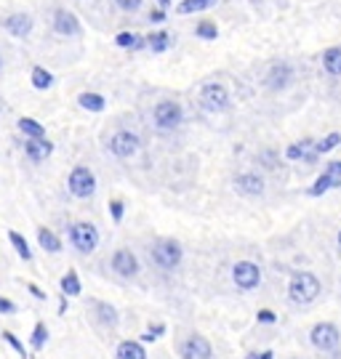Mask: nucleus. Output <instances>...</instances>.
Wrapping results in <instances>:
<instances>
[{
    "label": "nucleus",
    "mask_w": 341,
    "mask_h": 359,
    "mask_svg": "<svg viewBox=\"0 0 341 359\" xmlns=\"http://www.w3.org/2000/svg\"><path fill=\"white\" fill-rule=\"evenodd\" d=\"M320 290H322V285H320V280L312 271H294L291 274V282H288V298H291V304L307 306V304H312L318 298Z\"/></svg>",
    "instance_id": "nucleus-1"
},
{
    "label": "nucleus",
    "mask_w": 341,
    "mask_h": 359,
    "mask_svg": "<svg viewBox=\"0 0 341 359\" xmlns=\"http://www.w3.org/2000/svg\"><path fill=\"white\" fill-rule=\"evenodd\" d=\"M150 258H152V264L163 271H174L179 269V264H182L184 258V247L176 243V240H171V237H163V240H155L152 247H150Z\"/></svg>",
    "instance_id": "nucleus-2"
},
{
    "label": "nucleus",
    "mask_w": 341,
    "mask_h": 359,
    "mask_svg": "<svg viewBox=\"0 0 341 359\" xmlns=\"http://www.w3.org/2000/svg\"><path fill=\"white\" fill-rule=\"evenodd\" d=\"M67 189L69 195L78 197V200H91L96 195V176H93L91 168H86V165L72 168V173L67 179Z\"/></svg>",
    "instance_id": "nucleus-3"
},
{
    "label": "nucleus",
    "mask_w": 341,
    "mask_h": 359,
    "mask_svg": "<svg viewBox=\"0 0 341 359\" xmlns=\"http://www.w3.org/2000/svg\"><path fill=\"white\" fill-rule=\"evenodd\" d=\"M69 245L75 247L78 253L89 256L99 247V232L96 226L89 224V221H78V224L69 226Z\"/></svg>",
    "instance_id": "nucleus-4"
},
{
    "label": "nucleus",
    "mask_w": 341,
    "mask_h": 359,
    "mask_svg": "<svg viewBox=\"0 0 341 359\" xmlns=\"http://www.w3.org/2000/svg\"><path fill=\"white\" fill-rule=\"evenodd\" d=\"M184 120V110L179 101H160L158 107L152 110V123L158 131H176Z\"/></svg>",
    "instance_id": "nucleus-5"
},
{
    "label": "nucleus",
    "mask_w": 341,
    "mask_h": 359,
    "mask_svg": "<svg viewBox=\"0 0 341 359\" xmlns=\"http://www.w3.org/2000/svg\"><path fill=\"white\" fill-rule=\"evenodd\" d=\"M309 341L318 351H336L341 343V333L333 322H318L309 333Z\"/></svg>",
    "instance_id": "nucleus-6"
},
{
    "label": "nucleus",
    "mask_w": 341,
    "mask_h": 359,
    "mask_svg": "<svg viewBox=\"0 0 341 359\" xmlns=\"http://www.w3.org/2000/svg\"><path fill=\"white\" fill-rule=\"evenodd\" d=\"M107 149H110L117 160H131L137 158L139 149H141V138H139L137 134H131V131H117V134L110 138Z\"/></svg>",
    "instance_id": "nucleus-7"
},
{
    "label": "nucleus",
    "mask_w": 341,
    "mask_h": 359,
    "mask_svg": "<svg viewBox=\"0 0 341 359\" xmlns=\"http://www.w3.org/2000/svg\"><path fill=\"white\" fill-rule=\"evenodd\" d=\"M179 357L182 359H213V346L211 341L200 333H192L179 343Z\"/></svg>",
    "instance_id": "nucleus-8"
},
{
    "label": "nucleus",
    "mask_w": 341,
    "mask_h": 359,
    "mask_svg": "<svg viewBox=\"0 0 341 359\" xmlns=\"http://www.w3.org/2000/svg\"><path fill=\"white\" fill-rule=\"evenodd\" d=\"M200 104L208 112H224L229 110V93L222 83H205L200 88Z\"/></svg>",
    "instance_id": "nucleus-9"
},
{
    "label": "nucleus",
    "mask_w": 341,
    "mask_h": 359,
    "mask_svg": "<svg viewBox=\"0 0 341 359\" xmlns=\"http://www.w3.org/2000/svg\"><path fill=\"white\" fill-rule=\"evenodd\" d=\"M232 280H235V285H237L240 290H253V288H259V282H261V269H259L253 261H237V264L232 267Z\"/></svg>",
    "instance_id": "nucleus-10"
},
{
    "label": "nucleus",
    "mask_w": 341,
    "mask_h": 359,
    "mask_svg": "<svg viewBox=\"0 0 341 359\" xmlns=\"http://www.w3.org/2000/svg\"><path fill=\"white\" fill-rule=\"evenodd\" d=\"M232 186H235V192L240 195V197H261L264 195V179L259 176V173H237L235 179H232Z\"/></svg>",
    "instance_id": "nucleus-11"
},
{
    "label": "nucleus",
    "mask_w": 341,
    "mask_h": 359,
    "mask_svg": "<svg viewBox=\"0 0 341 359\" xmlns=\"http://www.w3.org/2000/svg\"><path fill=\"white\" fill-rule=\"evenodd\" d=\"M110 267L117 277H123V280H131V277H137L139 274V258L131 253V250H126V247H120V250H115L113 261H110Z\"/></svg>",
    "instance_id": "nucleus-12"
},
{
    "label": "nucleus",
    "mask_w": 341,
    "mask_h": 359,
    "mask_svg": "<svg viewBox=\"0 0 341 359\" xmlns=\"http://www.w3.org/2000/svg\"><path fill=\"white\" fill-rule=\"evenodd\" d=\"M291 80H294V69L285 62H274L272 67L267 69V75H264V83H267L270 90H285L291 86Z\"/></svg>",
    "instance_id": "nucleus-13"
},
{
    "label": "nucleus",
    "mask_w": 341,
    "mask_h": 359,
    "mask_svg": "<svg viewBox=\"0 0 341 359\" xmlns=\"http://www.w3.org/2000/svg\"><path fill=\"white\" fill-rule=\"evenodd\" d=\"M91 317L93 322H96L99 327H104V330H115L117 322H120L117 309H115L113 304H107V301H91Z\"/></svg>",
    "instance_id": "nucleus-14"
},
{
    "label": "nucleus",
    "mask_w": 341,
    "mask_h": 359,
    "mask_svg": "<svg viewBox=\"0 0 341 359\" xmlns=\"http://www.w3.org/2000/svg\"><path fill=\"white\" fill-rule=\"evenodd\" d=\"M54 32L62 35V38H78L80 35L78 16L72 11H67V8H56V14H54Z\"/></svg>",
    "instance_id": "nucleus-15"
},
{
    "label": "nucleus",
    "mask_w": 341,
    "mask_h": 359,
    "mask_svg": "<svg viewBox=\"0 0 341 359\" xmlns=\"http://www.w3.org/2000/svg\"><path fill=\"white\" fill-rule=\"evenodd\" d=\"M3 29L11 32L14 38H27L32 32V16L30 14H11L3 19Z\"/></svg>",
    "instance_id": "nucleus-16"
},
{
    "label": "nucleus",
    "mask_w": 341,
    "mask_h": 359,
    "mask_svg": "<svg viewBox=\"0 0 341 359\" xmlns=\"http://www.w3.org/2000/svg\"><path fill=\"white\" fill-rule=\"evenodd\" d=\"M51 152H54V144L48 138H27L24 141V155L32 162H43L46 158H51Z\"/></svg>",
    "instance_id": "nucleus-17"
},
{
    "label": "nucleus",
    "mask_w": 341,
    "mask_h": 359,
    "mask_svg": "<svg viewBox=\"0 0 341 359\" xmlns=\"http://www.w3.org/2000/svg\"><path fill=\"white\" fill-rule=\"evenodd\" d=\"M315 144H318V141H312V138H304V141H298V144H291V147L285 149V158L301 160V162H315V160L320 158L318 152H315Z\"/></svg>",
    "instance_id": "nucleus-18"
},
{
    "label": "nucleus",
    "mask_w": 341,
    "mask_h": 359,
    "mask_svg": "<svg viewBox=\"0 0 341 359\" xmlns=\"http://www.w3.org/2000/svg\"><path fill=\"white\" fill-rule=\"evenodd\" d=\"M339 186H341V176L331 173V171H322V176L307 189V195H309V197H320V195H325L328 189H339Z\"/></svg>",
    "instance_id": "nucleus-19"
},
{
    "label": "nucleus",
    "mask_w": 341,
    "mask_h": 359,
    "mask_svg": "<svg viewBox=\"0 0 341 359\" xmlns=\"http://www.w3.org/2000/svg\"><path fill=\"white\" fill-rule=\"evenodd\" d=\"M117 359H147V351L141 346V341H120L115 349Z\"/></svg>",
    "instance_id": "nucleus-20"
},
{
    "label": "nucleus",
    "mask_w": 341,
    "mask_h": 359,
    "mask_svg": "<svg viewBox=\"0 0 341 359\" xmlns=\"http://www.w3.org/2000/svg\"><path fill=\"white\" fill-rule=\"evenodd\" d=\"M322 69L333 77H341V48H328L322 53Z\"/></svg>",
    "instance_id": "nucleus-21"
},
{
    "label": "nucleus",
    "mask_w": 341,
    "mask_h": 359,
    "mask_svg": "<svg viewBox=\"0 0 341 359\" xmlns=\"http://www.w3.org/2000/svg\"><path fill=\"white\" fill-rule=\"evenodd\" d=\"M38 245L43 247L46 253H59V250H62V240H59L51 229L43 226V229H38Z\"/></svg>",
    "instance_id": "nucleus-22"
},
{
    "label": "nucleus",
    "mask_w": 341,
    "mask_h": 359,
    "mask_svg": "<svg viewBox=\"0 0 341 359\" xmlns=\"http://www.w3.org/2000/svg\"><path fill=\"white\" fill-rule=\"evenodd\" d=\"M78 104H80L83 110H89V112H102V110L107 107L104 96H99V93H89V90L78 96Z\"/></svg>",
    "instance_id": "nucleus-23"
},
{
    "label": "nucleus",
    "mask_w": 341,
    "mask_h": 359,
    "mask_svg": "<svg viewBox=\"0 0 341 359\" xmlns=\"http://www.w3.org/2000/svg\"><path fill=\"white\" fill-rule=\"evenodd\" d=\"M219 0H182L179 3V14H200V11H208V8H213Z\"/></svg>",
    "instance_id": "nucleus-24"
},
{
    "label": "nucleus",
    "mask_w": 341,
    "mask_h": 359,
    "mask_svg": "<svg viewBox=\"0 0 341 359\" xmlns=\"http://www.w3.org/2000/svg\"><path fill=\"white\" fill-rule=\"evenodd\" d=\"M19 131H22L27 138H46V128H43L38 120H32V117H22V120H19Z\"/></svg>",
    "instance_id": "nucleus-25"
},
{
    "label": "nucleus",
    "mask_w": 341,
    "mask_h": 359,
    "mask_svg": "<svg viewBox=\"0 0 341 359\" xmlns=\"http://www.w3.org/2000/svg\"><path fill=\"white\" fill-rule=\"evenodd\" d=\"M59 288L64 295H80V277H78V271L69 269L64 277H62V282H59Z\"/></svg>",
    "instance_id": "nucleus-26"
},
{
    "label": "nucleus",
    "mask_w": 341,
    "mask_h": 359,
    "mask_svg": "<svg viewBox=\"0 0 341 359\" xmlns=\"http://www.w3.org/2000/svg\"><path fill=\"white\" fill-rule=\"evenodd\" d=\"M144 40L147 38H139V35H134V32H120L117 38H115V43L120 45V48H131V51H139V48H144Z\"/></svg>",
    "instance_id": "nucleus-27"
},
{
    "label": "nucleus",
    "mask_w": 341,
    "mask_h": 359,
    "mask_svg": "<svg viewBox=\"0 0 341 359\" xmlns=\"http://www.w3.org/2000/svg\"><path fill=\"white\" fill-rule=\"evenodd\" d=\"M46 341H48V327H46V322H38V325L32 327V336H30V346H32L35 351H40V349L46 346Z\"/></svg>",
    "instance_id": "nucleus-28"
},
{
    "label": "nucleus",
    "mask_w": 341,
    "mask_h": 359,
    "mask_svg": "<svg viewBox=\"0 0 341 359\" xmlns=\"http://www.w3.org/2000/svg\"><path fill=\"white\" fill-rule=\"evenodd\" d=\"M171 40H174V38H171L168 32H155V35H150V38H147V45H150V51H152V53H163V51L171 45Z\"/></svg>",
    "instance_id": "nucleus-29"
},
{
    "label": "nucleus",
    "mask_w": 341,
    "mask_h": 359,
    "mask_svg": "<svg viewBox=\"0 0 341 359\" xmlns=\"http://www.w3.org/2000/svg\"><path fill=\"white\" fill-rule=\"evenodd\" d=\"M8 240H11V245L16 247L19 258H24V261H32V250H30V245H27V240H24L19 232H8Z\"/></svg>",
    "instance_id": "nucleus-30"
},
{
    "label": "nucleus",
    "mask_w": 341,
    "mask_h": 359,
    "mask_svg": "<svg viewBox=\"0 0 341 359\" xmlns=\"http://www.w3.org/2000/svg\"><path fill=\"white\" fill-rule=\"evenodd\" d=\"M51 83H54V75H51L48 69H43V67H35V69H32V86H35L38 90L51 88Z\"/></svg>",
    "instance_id": "nucleus-31"
},
{
    "label": "nucleus",
    "mask_w": 341,
    "mask_h": 359,
    "mask_svg": "<svg viewBox=\"0 0 341 359\" xmlns=\"http://www.w3.org/2000/svg\"><path fill=\"white\" fill-rule=\"evenodd\" d=\"M339 144H341V134H328L325 138H320L318 144H315V152H318V155H325V152L336 149Z\"/></svg>",
    "instance_id": "nucleus-32"
},
{
    "label": "nucleus",
    "mask_w": 341,
    "mask_h": 359,
    "mask_svg": "<svg viewBox=\"0 0 341 359\" xmlns=\"http://www.w3.org/2000/svg\"><path fill=\"white\" fill-rule=\"evenodd\" d=\"M195 32H198L200 40H216V35H219V29H216V24L213 22H200Z\"/></svg>",
    "instance_id": "nucleus-33"
},
{
    "label": "nucleus",
    "mask_w": 341,
    "mask_h": 359,
    "mask_svg": "<svg viewBox=\"0 0 341 359\" xmlns=\"http://www.w3.org/2000/svg\"><path fill=\"white\" fill-rule=\"evenodd\" d=\"M3 341H5V343H8V346H11V349H14V351L19 354V357L27 359V349H24V343L16 336H14L11 330H3Z\"/></svg>",
    "instance_id": "nucleus-34"
},
{
    "label": "nucleus",
    "mask_w": 341,
    "mask_h": 359,
    "mask_svg": "<svg viewBox=\"0 0 341 359\" xmlns=\"http://www.w3.org/2000/svg\"><path fill=\"white\" fill-rule=\"evenodd\" d=\"M163 333H165V325H150V327L141 333V341H144V343H155Z\"/></svg>",
    "instance_id": "nucleus-35"
},
{
    "label": "nucleus",
    "mask_w": 341,
    "mask_h": 359,
    "mask_svg": "<svg viewBox=\"0 0 341 359\" xmlns=\"http://www.w3.org/2000/svg\"><path fill=\"white\" fill-rule=\"evenodd\" d=\"M123 213H126V205H123V200L110 202V216H113L115 224H120V221H123Z\"/></svg>",
    "instance_id": "nucleus-36"
},
{
    "label": "nucleus",
    "mask_w": 341,
    "mask_h": 359,
    "mask_svg": "<svg viewBox=\"0 0 341 359\" xmlns=\"http://www.w3.org/2000/svg\"><path fill=\"white\" fill-rule=\"evenodd\" d=\"M141 3H144V0H115V5H117L120 11H126V14H134V11H139V8H141Z\"/></svg>",
    "instance_id": "nucleus-37"
},
{
    "label": "nucleus",
    "mask_w": 341,
    "mask_h": 359,
    "mask_svg": "<svg viewBox=\"0 0 341 359\" xmlns=\"http://www.w3.org/2000/svg\"><path fill=\"white\" fill-rule=\"evenodd\" d=\"M256 319H259L261 325H272V322H277V314H274V312H270V309H261V312L256 314Z\"/></svg>",
    "instance_id": "nucleus-38"
},
{
    "label": "nucleus",
    "mask_w": 341,
    "mask_h": 359,
    "mask_svg": "<svg viewBox=\"0 0 341 359\" xmlns=\"http://www.w3.org/2000/svg\"><path fill=\"white\" fill-rule=\"evenodd\" d=\"M0 314H16V304L0 295Z\"/></svg>",
    "instance_id": "nucleus-39"
},
{
    "label": "nucleus",
    "mask_w": 341,
    "mask_h": 359,
    "mask_svg": "<svg viewBox=\"0 0 341 359\" xmlns=\"http://www.w3.org/2000/svg\"><path fill=\"white\" fill-rule=\"evenodd\" d=\"M259 162H264L267 168H274V152H261V155H259Z\"/></svg>",
    "instance_id": "nucleus-40"
},
{
    "label": "nucleus",
    "mask_w": 341,
    "mask_h": 359,
    "mask_svg": "<svg viewBox=\"0 0 341 359\" xmlns=\"http://www.w3.org/2000/svg\"><path fill=\"white\" fill-rule=\"evenodd\" d=\"M27 290L32 293V295H35V298H38V301H46V293L40 290V288H38V285H32V282H27Z\"/></svg>",
    "instance_id": "nucleus-41"
},
{
    "label": "nucleus",
    "mask_w": 341,
    "mask_h": 359,
    "mask_svg": "<svg viewBox=\"0 0 341 359\" xmlns=\"http://www.w3.org/2000/svg\"><path fill=\"white\" fill-rule=\"evenodd\" d=\"M325 171H331V173L341 176V160H336V162H328V165H325Z\"/></svg>",
    "instance_id": "nucleus-42"
},
{
    "label": "nucleus",
    "mask_w": 341,
    "mask_h": 359,
    "mask_svg": "<svg viewBox=\"0 0 341 359\" xmlns=\"http://www.w3.org/2000/svg\"><path fill=\"white\" fill-rule=\"evenodd\" d=\"M150 19H152V22H165V11H152Z\"/></svg>",
    "instance_id": "nucleus-43"
},
{
    "label": "nucleus",
    "mask_w": 341,
    "mask_h": 359,
    "mask_svg": "<svg viewBox=\"0 0 341 359\" xmlns=\"http://www.w3.org/2000/svg\"><path fill=\"white\" fill-rule=\"evenodd\" d=\"M248 359H274L272 351H261V354H248Z\"/></svg>",
    "instance_id": "nucleus-44"
},
{
    "label": "nucleus",
    "mask_w": 341,
    "mask_h": 359,
    "mask_svg": "<svg viewBox=\"0 0 341 359\" xmlns=\"http://www.w3.org/2000/svg\"><path fill=\"white\" fill-rule=\"evenodd\" d=\"M59 314H67V295H62V304H59Z\"/></svg>",
    "instance_id": "nucleus-45"
},
{
    "label": "nucleus",
    "mask_w": 341,
    "mask_h": 359,
    "mask_svg": "<svg viewBox=\"0 0 341 359\" xmlns=\"http://www.w3.org/2000/svg\"><path fill=\"white\" fill-rule=\"evenodd\" d=\"M160 3V8H168V5H171V0H158Z\"/></svg>",
    "instance_id": "nucleus-46"
},
{
    "label": "nucleus",
    "mask_w": 341,
    "mask_h": 359,
    "mask_svg": "<svg viewBox=\"0 0 341 359\" xmlns=\"http://www.w3.org/2000/svg\"><path fill=\"white\" fill-rule=\"evenodd\" d=\"M0 67H3V56H0Z\"/></svg>",
    "instance_id": "nucleus-47"
},
{
    "label": "nucleus",
    "mask_w": 341,
    "mask_h": 359,
    "mask_svg": "<svg viewBox=\"0 0 341 359\" xmlns=\"http://www.w3.org/2000/svg\"><path fill=\"white\" fill-rule=\"evenodd\" d=\"M339 245H341V232H339Z\"/></svg>",
    "instance_id": "nucleus-48"
}]
</instances>
